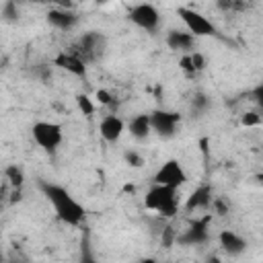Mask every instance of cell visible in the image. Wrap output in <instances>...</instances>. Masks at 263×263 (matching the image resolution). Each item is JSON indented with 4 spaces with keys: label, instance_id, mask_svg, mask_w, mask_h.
I'll return each instance as SVG.
<instances>
[{
    "label": "cell",
    "instance_id": "cell-25",
    "mask_svg": "<svg viewBox=\"0 0 263 263\" xmlns=\"http://www.w3.org/2000/svg\"><path fill=\"white\" fill-rule=\"evenodd\" d=\"M218 6H220V8H226V10H240V8H245L247 4H245V2H232V0H230V2H218Z\"/></svg>",
    "mask_w": 263,
    "mask_h": 263
},
{
    "label": "cell",
    "instance_id": "cell-27",
    "mask_svg": "<svg viewBox=\"0 0 263 263\" xmlns=\"http://www.w3.org/2000/svg\"><path fill=\"white\" fill-rule=\"evenodd\" d=\"M205 105H208V99H205V95H195V99H193V107H195L197 111H201Z\"/></svg>",
    "mask_w": 263,
    "mask_h": 263
},
{
    "label": "cell",
    "instance_id": "cell-8",
    "mask_svg": "<svg viewBox=\"0 0 263 263\" xmlns=\"http://www.w3.org/2000/svg\"><path fill=\"white\" fill-rule=\"evenodd\" d=\"M179 121H181V115L175 113V111H162V109H156V111L150 113L152 129L158 132L160 136H173V134H175V127H177Z\"/></svg>",
    "mask_w": 263,
    "mask_h": 263
},
{
    "label": "cell",
    "instance_id": "cell-21",
    "mask_svg": "<svg viewBox=\"0 0 263 263\" xmlns=\"http://www.w3.org/2000/svg\"><path fill=\"white\" fill-rule=\"evenodd\" d=\"M125 162H127L129 166H136V168L144 164V160H142V156H140V154H136V152H129V150L125 152Z\"/></svg>",
    "mask_w": 263,
    "mask_h": 263
},
{
    "label": "cell",
    "instance_id": "cell-6",
    "mask_svg": "<svg viewBox=\"0 0 263 263\" xmlns=\"http://www.w3.org/2000/svg\"><path fill=\"white\" fill-rule=\"evenodd\" d=\"M187 181V175L183 171V166L177 160H166L154 175V185H164V187H181Z\"/></svg>",
    "mask_w": 263,
    "mask_h": 263
},
{
    "label": "cell",
    "instance_id": "cell-29",
    "mask_svg": "<svg viewBox=\"0 0 263 263\" xmlns=\"http://www.w3.org/2000/svg\"><path fill=\"white\" fill-rule=\"evenodd\" d=\"M10 263H29V259H27V257H23L21 253L12 251V255H10Z\"/></svg>",
    "mask_w": 263,
    "mask_h": 263
},
{
    "label": "cell",
    "instance_id": "cell-15",
    "mask_svg": "<svg viewBox=\"0 0 263 263\" xmlns=\"http://www.w3.org/2000/svg\"><path fill=\"white\" fill-rule=\"evenodd\" d=\"M47 21L53 25V27H58V29H72L74 25H76V21H78V16L74 14V12H70V10H64V8H55V10H49L47 12Z\"/></svg>",
    "mask_w": 263,
    "mask_h": 263
},
{
    "label": "cell",
    "instance_id": "cell-14",
    "mask_svg": "<svg viewBox=\"0 0 263 263\" xmlns=\"http://www.w3.org/2000/svg\"><path fill=\"white\" fill-rule=\"evenodd\" d=\"M220 247L228 253V255H240L245 249H247V242H245V238H240L236 232H232V230H222L220 232Z\"/></svg>",
    "mask_w": 263,
    "mask_h": 263
},
{
    "label": "cell",
    "instance_id": "cell-1",
    "mask_svg": "<svg viewBox=\"0 0 263 263\" xmlns=\"http://www.w3.org/2000/svg\"><path fill=\"white\" fill-rule=\"evenodd\" d=\"M39 189L43 191L47 201L53 205V212L62 222L70 226H80L84 222V208L70 195V191L47 181H39Z\"/></svg>",
    "mask_w": 263,
    "mask_h": 263
},
{
    "label": "cell",
    "instance_id": "cell-30",
    "mask_svg": "<svg viewBox=\"0 0 263 263\" xmlns=\"http://www.w3.org/2000/svg\"><path fill=\"white\" fill-rule=\"evenodd\" d=\"M140 263H160V261H156V259H142Z\"/></svg>",
    "mask_w": 263,
    "mask_h": 263
},
{
    "label": "cell",
    "instance_id": "cell-7",
    "mask_svg": "<svg viewBox=\"0 0 263 263\" xmlns=\"http://www.w3.org/2000/svg\"><path fill=\"white\" fill-rule=\"evenodd\" d=\"M129 21L136 23L140 29L152 33L158 29V23H160V14L158 10L152 6V4H138L129 10Z\"/></svg>",
    "mask_w": 263,
    "mask_h": 263
},
{
    "label": "cell",
    "instance_id": "cell-13",
    "mask_svg": "<svg viewBox=\"0 0 263 263\" xmlns=\"http://www.w3.org/2000/svg\"><path fill=\"white\" fill-rule=\"evenodd\" d=\"M212 189H210V185H199L189 197H187V201H185V210H189V212H193V210H201V208H205V205H210L212 203Z\"/></svg>",
    "mask_w": 263,
    "mask_h": 263
},
{
    "label": "cell",
    "instance_id": "cell-19",
    "mask_svg": "<svg viewBox=\"0 0 263 263\" xmlns=\"http://www.w3.org/2000/svg\"><path fill=\"white\" fill-rule=\"evenodd\" d=\"M2 16H4L6 21H14V18L18 16L16 4H14V2H4V6H2Z\"/></svg>",
    "mask_w": 263,
    "mask_h": 263
},
{
    "label": "cell",
    "instance_id": "cell-24",
    "mask_svg": "<svg viewBox=\"0 0 263 263\" xmlns=\"http://www.w3.org/2000/svg\"><path fill=\"white\" fill-rule=\"evenodd\" d=\"M214 210H216L218 216H226V214H228V205H226L224 199H220V197H214Z\"/></svg>",
    "mask_w": 263,
    "mask_h": 263
},
{
    "label": "cell",
    "instance_id": "cell-16",
    "mask_svg": "<svg viewBox=\"0 0 263 263\" xmlns=\"http://www.w3.org/2000/svg\"><path fill=\"white\" fill-rule=\"evenodd\" d=\"M152 132V123H150V115H136L132 121H129V134L136 138V140H144L148 138V134Z\"/></svg>",
    "mask_w": 263,
    "mask_h": 263
},
{
    "label": "cell",
    "instance_id": "cell-17",
    "mask_svg": "<svg viewBox=\"0 0 263 263\" xmlns=\"http://www.w3.org/2000/svg\"><path fill=\"white\" fill-rule=\"evenodd\" d=\"M4 177H6L8 185H10L14 191L23 187V181H25V177H23V171H21L16 164H10V166H6V171H4Z\"/></svg>",
    "mask_w": 263,
    "mask_h": 263
},
{
    "label": "cell",
    "instance_id": "cell-12",
    "mask_svg": "<svg viewBox=\"0 0 263 263\" xmlns=\"http://www.w3.org/2000/svg\"><path fill=\"white\" fill-rule=\"evenodd\" d=\"M166 43L171 49H177V51H189L195 43V37L187 31H179V29H171L168 35H166Z\"/></svg>",
    "mask_w": 263,
    "mask_h": 263
},
{
    "label": "cell",
    "instance_id": "cell-3",
    "mask_svg": "<svg viewBox=\"0 0 263 263\" xmlns=\"http://www.w3.org/2000/svg\"><path fill=\"white\" fill-rule=\"evenodd\" d=\"M177 12H179L181 21L185 23L187 31H189L193 37H212V35H218L214 23H210V21H208L203 14H199L197 10H191V8H187V6H181Z\"/></svg>",
    "mask_w": 263,
    "mask_h": 263
},
{
    "label": "cell",
    "instance_id": "cell-4",
    "mask_svg": "<svg viewBox=\"0 0 263 263\" xmlns=\"http://www.w3.org/2000/svg\"><path fill=\"white\" fill-rule=\"evenodd\" d=\"M103 49H105V37L99 35V33H95V31H88V33H84V35L78 39V43L74 45V49H72L70 53L78 55V58L86 64V62L97 60V58L103 53Z\"/></svg>",
    "mask_w": 263,
    "mask_h": 263
},
{
    "label": "cell",
    "instance_id": "cell-9",
    "mask_svg": "<svg viewBox=\"0 0 263 263\" xmlns=\"http://www.w3.org/2000/svg\"><path fill=\"white\" fill-rule=\"evenodd\" d=\"M208 224H210V216H205V218H201V220L191 222V224H189V228H187V230H183V234H179V236H177V240H179L181 245H187V247L205 242V240H208Z\"/></svg>",
    "mask_w": 263,
    "mask_h": 263
},
{
    "label": "cell",
    "instance_id": "cell-11",
    "mask_svg": "<svg viewBox=\"0 0 263 263\" xmlns=\"http://www.w3.org/2000/svg\"><path fill=\"white\" fill-rule=\"evenodd\" d=\"M53 64L60 66V68H64L66 72H70V74H74V76H84V74H86V66H84V62H82L78 55L70 53V51H64V53L55 55Z\"/></svg>",
    "mask_w": 263,
    "mask_h": 263
},
{
    "label": "cell",
    "instance_id": "cell-18",
    "mask_svg": "<svg viewBox=\"0 0 263 263\" xmlns=\"http://www.w3.org/2000/svg\"><path fill=\"white\" fill-rule=\"evenodd\" d=\"M80 263H97V259L92 257V251H90L88 238H84V240H82V247H80Z\"/></svg>",
    "mask_w": 263,
    "mask_h": 263
},
{
    "label": "cell",
    "instance_id": "cell-26",
    "mask_svg": "<svg viewBox=\"0 0 263 263\" xmlns=\"http://www.w3.org/2000/svg\"><path fill=\"white\" fill-rule=\"evenodd\" d=\"M97 99H99V103L101 105H113V97L107 92V90H97Z\"/></svg>",
    "mask_w": 263,
    "mask_h": 263
},
{
    "label": "cell",
    "instance_id": "cell-2",
    "mask_svg": "<svg viewBox=\"0 0 263 263\" xmlns=\"http://www.w3.org/2000/svg\"><path fill=\"white\" fill-rule=\"evenodd\" d=\"M144 205L148 210L158 212L160 216H175L177 214V189L164 185H152V189L144 197Z\"/></svg>",
    "mask_w": 263,
    "mask_h": 263
},
{
    "label": "cell",
    "instance_id": "cell-23",
    "mask_svg": "<svg viewBox=\"0 0 263 263\" xmlns=\"http://www.w3.org/2000/svg\"><path fill=\"white\" fill-rule=\"evenodd\" d=\"M240 121H242V125H247V127H251V125H257V123L261 121V117H259L257 113H253V111H251V113H245Z\"/></svg>",
    "mask_w": 263,
    "mask_h": 263
},
{
    "label": "cell",
    "instance_id": "cell-28",
    "mask_svg": "<svg viewBox=\"0 0 263 263\" xmlns=\"http://www.w3.org/2000/svg\"><path fill=\"white\" fill-rule=\"evenodd\" d=\"M253 97H255V101H257V105L263 109V82L253 90Z\"/></svg>",
    "mask_w": 263,
    "mask_h": 263
},
{
    "label": "cell",
    "instance_id": "cell-5",
    "mask_svg": "<svg viewBox=\"0 0 263 263\" xmlns=\"http://www.w3.org/2000/svg\"><path fill=\"white\" fill-rule=\"evenodd\" d=\"M31 134H33V140L37 142V146H41L47 152H53L62 142V127L51 121H37L31 127Z\"/></svg>",
    "mask_w": 263,
    "mask_h": 263
},
{
    "label": "cell",
    "instance_id": "cell-20",
    "mask_svg": "<svg viewBox=\"0 0 263 263\" xmlns=\"http://www.w3.org/2000/svg\"><path fill=\"white\" fill-rule=\"evenodd\" d=\"M78 107H80L82 113H86V115H90V113L95 111V107H92V103H90V99H88L86 95H80V97H78Z\"/></svg>",
    "mask_w": 263,
    "mask_h": 263
},
{
    "label": "cell",
    "instance_id": "cell-10",
    "mask_svg": "<svg viewBox=\"0 0 263 263\" xmlns=\"http://www.w3.org/2000/svg\"><path fill=\"white\" fill-rule=\"evenodd\" d=\"M123 127L125 125L117 115H107L99 123V132H101L103 140H107V142H117L121 138V134H123Z\"/></svg>",
    "mask_w": 263,
    "mask_h": 263
},
{
    "label": "cell",
    "instance_id": "cell-22",
    "mask_svg": "<svg viewBox=\"0 0 263 263\" xmlns=\"http://www.w3.org/2000/svg\"><path fill=\"white\" fill-rule=\"evenodd\" d=\"M173 242H175V230L171 228V226H166L164 228V232H162V247H173Z\"/></svg>",
    "mask_w": 263,
    "mask_h": 263
}]
</instances>
